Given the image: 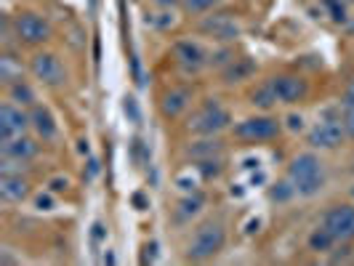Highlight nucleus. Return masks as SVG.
<instances>
[{"label": "nucleus", "mask_w": 354, "mask_h": 266, "mask_svg": "<svg viewBox=\"0 0 354 266\" xmlns=\"http://www.w3.org/2000/svg\"><path fill=\"white\" fill-rule=\"evenodd\" d=\"M288 178L296 184V192L299 197H315L322 192L325 187V168H322V160L315 152H304L296 155L288 165Z\"/></svg>", "instance_id": "nucleus-1"}, {"label": "nucleus", "mask_w": 354, "mask_h": 266, "mask_svg": "<svg viewBox=\"0 0 354 266\" xmlns=\"http://www.w3.org/2000/svg\"><path fill=\"white\" fill-rule=\"evenodd\" d=\"M346 128H344V115H341V104L338 109H325L319 115V120L306 133V144L312 149H338L346 142Z\"/></svg>", "instance_id": "nucleus-2"}, {"label": "nucleus", "mask_w": 354, "mask_h": 266, "mask_svg": "<svg viewBox=\"0 0 354 266\" xmlns=\"http://www.w3.org/2000/svg\"><path fill=\"white\" fill-rule=\"evenodd\" d=\"M230 125H232L230 109H224V106L218 104V99H205V104L189 117L187 131L195 133V136H218Z\"/></svg>", "instance_id": "nucleus-3"}, {"label": "nucleus", "mask_w": 354, "mask_h": 266, "mask_svg": "<svg viewBox=\"0 0 354 266\" xmlns=\"http://www.w3.org/2000/svg\"><path fill=\"white\" fill-rule=\"evenodd\" d=\"M224 243H227V229H224V224L208 221V224H203V227L195 231L192 243L187 245V261H195V264L208 261L216 253H221Z\"/></svg>", "instance_id": "nucleus-4"}, {"label": "nucleus", "mask_w": 354, "mask_h": 266, "mask_svg": "<svg viewBox=\"0 0 354 266\" xmlns=\"http://www.w3.org/2000/svg\"><path fill=\"white\" fill-rule=\"evenodd\" d=\"M11 21H14V37H17L19 46L37 48V46L48 43L53 37L51 21L46 17H40V14H35V11H21Z\"/></svg>", "instance_id": "nucleus-5"}, {"label": "nucleus", "mask_w": 354, "mask_h": 266, "mask_svg": "<svg viewBox=\"0 0 354 266\" xmlns=\"http://www.w3.org/2000/svg\"><path fill=\"white\" fill-rule=\"evenodd\" d=\"M283 131V120L272 117V115H256V117H245L232 128L234 139L248 144H261V142H272L277 139V133Z\"/></svg>", "instance_id": "nucleus-6"}, {"label": "nucleus", "mask_w": 354, "mask_h": 266, "mask_svg": "<svg viewBox=\"0 0 354 266\" xmlns=\"http://www.w3.org/2000/svg\"><path fill=\"white\" fill-rule=\"evenodd\" d=\"M30 72H32V77H35L37 83H43V86H48V88H59V86L67 83V70H64L62 59L53 51L32 53V59H30Z\"/></svg>", "instance_id": "nucleus-7"}, {"label": "nucleus", "mask_w": 354, "mask_h": 266, "mask_svg": "<svg viewBox=\"0 0 354 266\" xmlns=\"http://www.w3.org/2000/svg\"><path fill=\"white\" fill-rule=\"evenodd\" d=\"M272 88L277 93L280 104H299L309 96V80L296 72H285V75L272 77Z\"/></svg>", "instance_id": "nucleus-8"}, {"label": "nucleus", "mask_w": 354, "mask_h": 266, "mask_svg": "<svg viewBox=\"0 0 354 266\" xmlns=\"http://www.w3.org/2000/svg\"><path fill=\"white\" fill-rule=\"evenodd\" d=\"M32 128L30 123V112L24 106L14 104V102H6L0 106V142L3 139H14V136H21Z\"/></svg>", "instance_id": "nucleus-9"}, {"label": "nucleus", "mask_w": 354, "mask_h": 266, "mask_svg": "<svg viewBox=\"0 0 354 266\" xmlns=\"http://www.w3.org/2000/svg\"><path fill=\"white\" fill-rule=\"evenodd\" d=\"M200 32H205V35H211L213 40H218V43H232V40H237V37L243 35V27L234 21L232 14H211V17H205L200 21Z\"/></svg>", "instance_id": "nucleus-10"}, {"label": "nucleus", "mask_w": 354, "mask_h": 266, "mask_svg": "<svg viewBox=\"0 0 354 266\" xmlns=\"http://www.w3.org/2000/svg\"><path fill=\"white\" fill-rule=\"evenodd\" d=\"M322 227L336 234V240H354V202H344V205H333L330 211L325 213Z\"/></svg>", "instance_id": "nucleus-11"}, {"label": "nucleus", "mask_w": 354, "mask_h": 266, "mask_svg": "<svg viewBox=\"0 0 354 266\" xmlns=\"http://www.w3.org/2000/svg\"><path fill=\"white\" fill-rule=\"evenodd\" d=\"M174 59L184 72H200L203 67H208L211 53L195 40H178L174 46Z\"/></svg>", "instance_id": "nucleus-12"}, {"label": "nucleus", "mask_w": 354, "mask_h": 266, "mask_svg": "<svg viewBox=\"0 0 354 266\" xmlns=\"http://www.w3.org/2000/svg\"><path fill=\"white\" fill-rule=\"evenodd\" d=\"M192 99H195V93H192L189 86H174V88L165 91L162 99H160V115L165 120H176L192 106Z\"/></svg>", "instance_id": "nucleus-13"}, {"label": "nucleus", "mask_w": 354, "mask_h": 266, "mask_svg": "<svg viewBox=\"0 0 354 266\" xmlns=\"http://www.w3.org/2000/svg\"><path fill=\"white\" fill-rule=\"evenodd\" d=\"M37 152H40V144H37V139L27 136V133L0 142V155H3V158L19 160V162H30Z\"/></svg>", "instance_id": "nucleus-14"}, {"label": "nucleus", "mask_w": 354, "mask_h": 266, "mask_svg": "<svg viewBox=\"0 0 354 266\" xmlns=\"http://www.w3.org/2000/svg\"><path fill=\"white\" fill-rule=\"evenodd\" d=\"M30 123H32V131H35L37 139L43 142H53L59 136V125H56V117L51 115V109L43 104L30 106Z\"/></svg>", "instance_id": "nucleus-15"}, {"label": "nucleus", "mask_w": 354, "mask_h": 266, "mask_svg": "<svg viewBox=\"0 0 354 266\" xmlns=\"http://www.w3.org/2000/svg\"><path fill=\"white\" fill-rule=\"evenodd\" d=\"M256 70H259V64H256V59H250V56L232 59L230 64L221 70V83H224V86L245 83V80H250V77L256 75Z\"/></svg>", "instance_id": "nucleus-16"}, {"label": "nucleus", "mask_w": 354, "mask_h": 266, "mask_svg": "<svg viewBox=\"0 0 354 266\" xmlns=\"http://www.w3.org/2000/svg\"><path fill=\"white\" fill-rule=\"evenodd\" d=\"M30 181L21 173H3L0 176V200L3 202H24L30 197Z\"/></svg>", "instance_id": "nucleus-17"}, {"label": "nucleus", "mask_w": 354, "mask_h": 266, "mask_svg": "<svg viewBox=\"0 0 354 266\" xmlns=\"http://www.w3.org/2000/svg\"><path fill=\"white\" fill-rule=\"evenodd\" d=\"M221 149H224V142H221L218 136H200L197 142H192L187 146V158H192L197 162V160L221 155Z\"/></svg>", "instance_id": "nucleus-18"}, {"label": "nucleus", "mask_w": 354, "mask_h": 266, "mask_svg": "<svg viewBox=\"0 0 354 266\" xmlns=\"http://www.w3.org/2000/svg\"><path fill=\"white\" fill-rule=\"evenodd\" d=\"M250 104L256 106V109H261V112H269L272 106H277V93L272 88V80H264L261 86H256V88L250 91Z\"/></svg>", "instance_id": "nucleus-19"}, {"label": "nucleus", "mask_w": 354, "mask_h": 266, "mask_svg": "<svg viewBox=\"0 0 354 266\" xmlns=\"http://www.w3.org/2000/svg\"><path fill=\"white\" fill-rule=\"evenodd\" d=\"M336 234L328 229V227H317V229L309 234V240H306V245L312 253H330V250L336 248Z\"/></svg>", "instance_id": "nucleus-20"}, {"label": "nucleus", "mask_w": 354, "mask_h": 266, "mask_svg": "<svg viewBox=\"0 0 354 266\" xmlns=\"http://www.w3.org/2000/svg\"><path fill=\"white\" fill-rule=\"evenodd\" d=\"M8 102H14L19 106H35L37 104L35 88L30 83H24V80H17V83L8 86Z\"/></svg>", "instance_id": "nucleus-21"}, {"label": "nucleus", "mask_w": 354, "mask_h": 266, "mask_svg": "<svg viewBox=\"0 0 354 266\" xmlns=\"http://www.w3.org/2000/svg\"><path fill=\"white\" fill-rule=\"evenodd\" d=\"M203 205H205V197L192 192V195L181 197L176 205V218L178 221H192L197 213L203 211Z\"/></svg>", "instance_id": "nucleus-22"}, {"label": "nucleus", "mask_w": 354, "mask_h": 266, "mask_svg": "<svg viewBox=\"0 0 354 266\" xmlns=\"http://www.w3.org/2000/svg\"><path fill=\"white\" fill-rule=\"evenodd\" d=\"M195 173L203 181H213V178H218L221 173H224V160L218 158H205V160H197L195 162Z\"/></svg>", "instance_id": "nucleus-23"}, {"label": "nucleus", "mask_w": 354, "mask_h": 266, "mask_svg": "<svg viewBox=\"0 0 354 266\" xmlns=\"http://www.w3.org/2000/svg\"><path fill=\"white\" fill-rule=\"evenodd\" d=\"M144 24L147 27H155V30H171L174 24H176V14H174V8H160L155 14H147L144 17Z\"/></svg>", "instance_id": "nucleus-24"}, {"label": "nucleus", "mask_w": 354, "mask_h": 266, "mask_svg": "<svg viewBox=\"0 0 354 266\" xmlns=\"http://www.w3.org/2000/svg\"><path fill=\"white\" fill-rule=\"evenodd\" d=\"M293 197H299V192H296V184L290 178H283V181L269 187V200L272 202H290Z\"/></svg>", "instance_id": "nucleus-25"}, {"label": "nucleus", "mask_w": 354, "mask_h": 266, "mask_svg": "<svg viewBox=\"0 0 354 266\" xmlns=\"http://www.w3.org/2000/svg\"><path fill=\"white\" fill-rule=\"evenodd\" d=\"M322 8H325V17H330V21H336V24H344L346 27V21H349V6L344 3V0H322Z\"/></svg>", "instance_id": "nucleus-26"}, {"label": "nucleus", "mask_w": 354, "mask_h": 266, "mask_svg": "<svg viewBox=\"0 0 354 266\" xmlns=\"http://www.w3.org/2000/svg\"><path fill=\"white\" fill-rule=\"evenodd\" d=\"M0 80L6 83V88H8L11 83L21 80V64L14 61V56H11V53H6V56L0 59Z\"/></svg>", "instance_id": "nucleus-27"}, {"label": "nucleus", "mask_w": 354, "mask_h": 266, "mask_svg": "<svg viewBox=\"0 0 354 266\" xmlns=\"http://www.w3.org/2000/svg\"><path fill=\"white\" fill-rule=\"evenodd\" d=\"M221 0H181L184 11L192 14V17H200V14H211L213 8L218 6Z\"/></svg>", "instance_id": "nucleus-28"}, {"label": "nucleus", "mask_w": 354, "mask_h": 266, "mask_svg": "<svg viewBox=\"0 0 354 266\" xmlns=\"http://www.w3.org/2000/svg\"><path fill=\"white\" fill-rule=\"evenodd\" d=\"M232 59H234V51H232L230 46H221V48H216V51L211 53V59H208V67H227Z\"/></svg>", "instance_id": "nucleus-29"}, {"label": "nucleus", "mask_w": 354, "mask_h": 266, "mask_svg": "<svg viewBox=\"0 0 354 266\" xmlns=\"http://www.w3.org/2000/svg\"><path fill=\"white\" fill-rule=\"evenodd\" d=\"M354 261V248L349 245V240H341V248L330 250V264H346Z\"/></svg>", "instance_id": "nucleus-30"}, {"label": "nucleus", "mask_w": 354, "mask_h": 266, "mask_svg": "<svg viewBox=\"0 0 354 266\" xmlns=\"http://www.w3.org/2000/svg\"><path fill=\"white\" fill-rule=\"evenodd\" d=\"M123 112L128 115V120L131 123H142V109H139V104H136V99L133 96H125V102H123Z\"/></svg>", "instance_id": "nucleus-31"}, {"label": "nucleus", "mask_w": 354, "mask_h": 266, "mask_svg": "<svg viewBox=\"0 0 354 266\" xmlns=\"http://www.w3.org/2000/svg\"><path fill=\"white\" fill-rule=\"evenodd\" d=\"M283 128H288L290 133H301L304 128H306V123H304V115H301V112H290V115L283 120Z\"/></svg>", "instance_id": "nucleus-32"}, {"label": "nucleus", "mask_w": 354, "mask_h": 266, "mask_svg": "<svg viewBox=\"0 0 354 266\" xmlns=\"http://www.w3.org/2000/svg\"><path fill=\"white\" fill-rule=\"evenodd\" d=\"M35 208H37V211H53V208H56V197H53L51 189H48L46 195L35 197Z\"/></svg>", "instance_id": "nucleus-33"}, {"label": "nucleus", "mask_w": 354, "mask_h": 266, "mask_svg": "<svg viewBox=\"0 0 354 266\" xmlns=\"http://www.w3.org/2000/svg\"><path fill=\"white\" fill-rule=\"evenodd\" d=\"M48 189H51L53 195L67 192V189H70V178H67V176H53L51 181H48Z\"/></svg>", "instance_id": "nucleus-34"}, {"label": "nucleus", "mask_w": 354, "mask_h": 266, "mask_svg": "<svg viewBox=\"0 0 354 266\" xmlns=\"http://www.w3.org/2000/svg\"><path fill=\"white\" fill-rule=\"evenodd\" d=\"M142 250V264H155L158 261V243H147Z\"/></svg>", "instance_id": "nucleus-35"}, {"label": "nucleus", "mask_w": 354, "mask_h": 266, "mask_svg": "<svg viewBox=\"0 0 354 266\" xmlns=\"http://www.w3.org/2000/svg\"><path fill=\"white\" fill-rule=\"evenodd\" d=\"M344 128H346V136L354 142V106L344 109Z\"/></svg>", "instance_id": "nucleus-36"}, {"label": "nucleus", "mask_w": 354, "mask_h": 266, "mask_svg": "<svg viewBox=\"0 0 354 266\" xmlns=\"http://www.w3.org/2000/svg\"><path fill=\"white\" fill-rule=\"evenodd\" d=\"M176 184H178V189H181V192H187V195H192V192L197 189V181L195 178H189V176H178Z\"/></svg>", "instance_id": "nucleus-37"}, {"label": "nucleus", "mask_w": 354, "mask_h": 266, "mask_svg": "<svg viewBox=\"0 0 354 266\" xmlns=\"http://www.w3.org/2000/svg\"><path fill=\"white\" fill-rule=\"evenodd\" d=\"M341 109H346V106H354V80L346 86V91H344V96H341Z\"/></svg>", "instance_id": "nucleus-38"}, {"label": "nucleus", "mask_w": 354, "mask_h": 266, "mask_svg": "<svg viewBox=\"0 0 354 266\" xmlns=\"http://www.w3.org/2000/svg\"><path fill=\"white\" fill-rule=\"evenodd\" d=\"M104 234H106L104 224H93V231H91V237H93V243H102V240H104Z\"/></svg>", "instance_id": "nucleus-39"}, {"label": "nucleus", "mask_w": 354, "mask_h": 266, "mask_svg": "<svg viewBox=\"0 0 354 266\" xmlns=\"http://www.w3.org/2000/svg\"><path fill=\"white\" fill-rule=\"evenodd\" d=\"M158 8H174V6H178L181 0H152Z\"/></svg>", "instance_id": "nucleus-40"}, {"label": "nucleus", "mask_w": 354, "mask_h": 266, "mask_svg": "<svg viewBox=\"0 0 354 266\" xmlns=\"http://www.w3.org/2000/svg\"><path fill=\"white\" fill-rule=\"evenodd\" d=\"M96 173H99V162H96V160H91L88 162V178H93Z\"/></svg>", "instance_id": "nucleus-41"}, {"label": "nucleus", "mask_w": 354, "mask_h": 266, "mask_svg": "<svg viewBox=\"0 0 354 266\" xmlns=\"http://www.w3.org/2000/svg\"><path fill=\"white\" fill-rule=\"evenodd\" d=\"M104 264H109V266L115 264V256H112V253H109V250H106V253H104Z\"/></svg>", "instance_id": "nucleus-42"}, {"label": "nucleus", "mask_w": 354, "mask_h": 266, "mask_svg": "<svg viewBox=\"0 0 354 266\" xmlns=\"http://www.w3.org/2000/svg\"><path fill=\"white\" fill-rule=\"evenodd\" d=\"M346 32H349V35H354V17L346 21Z\"/></svg>", "instance_id": "nucleus-43"}, {"label": "nucleus", "mask_w": 354, "mask_h": 266, "mask_svg": "<svg viewBox=\"0 0 354 266\" xmlns=\"http://www.w3.org/2000/svg\"><path fill=\"white\" fill-rule=\"evenodd\" d=\"M344 3H346V6H354V0H344Z\"/></svg>", "instance_id": "nucleus-44"}, {"label": "nucleus", "mask_w": 354, "mask_h": 266, "mask_svg": "<svg viewBox=\"0 0 354 266\" xmlns=\"http://www.w3.org/2000/svg\"><path fill=\"white\" fill-rule=\"evenodd\" d=\"M349 195H352V202H354V187H352V189H349Z\"/></svg>", "instance_id": "nucleus-45"}]
</instances>
